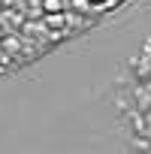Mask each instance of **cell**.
I'll return each instance as SVG.
<instances>
[{
  "instance_id": "6da1fadb",
  "label": "cell",
  "mask_w": 151,
  "mask_h": 154,
  "mask_svg": "<svg viewBox=\"0 0 151 154\" xmlns=\"http://www.w3.org/2000/svg\"><path fill=\"white\" fill-rule=\"evenodd\" d=\"M45 21H48L51 27H66L69 15H63V12H51V15H45Z\"/></svg>"
},
{
  "instance_id": "7a4b0ae2",
  "label": "cell",
  "mask_w": 151,
  "mask_h": 154,
  "mask_svg": "<svg viewBox=\"0 0 151 154\" xmlns=\"http://www.w3.org/2000/svg\"><path fill=\"white\" fill-rule=\"evenodd\" d=\"M42 9H45L48 15H51V12H60V9H63V0H45Z\"/></svg>"
},
{
  "instance_id": "3957f363",
  "label": "cell",
  "mask_w": 151,
  "mask_h": 154,
  "mask_svg": "<svg viewBox=\"0 0 151 154\" xmlns=\"http://www.w3.org/2000/svg\"><path fill=\"white\" fill-rule=\"evenodd\" d=\"M72 6L79 9V12H91V3H88V0H72Z\"/></svg>"
},
{
  "instance_id": "277c9868",
  "label": "cell",
  "mask_w": 151,
  "mask_h": 154,
  "mask_svg": "<svg viewBox=\"0 0 151 154\" xmlns=\"http://www.w3.org/2000/svg\"><path fill=\"white\" fill-rule=\"evenodd\" d=\"M88 3H106V0H88Z\"/></svg>"
},
{
  "instance_id": "5b68a950",
  "label": "cell",
  "mask_w": 151,
  "mask_h": 154,
  "mask_svg": "<svg viewBox=\"0 0 151 154\" xmlns=\"http://www.w3.org/2000/svg\"><path fill=\"white\" fill-rule=\"evenodd\" d=\"M0 60H6V57H3V54H0Z\"/></svg>"
}]
</instances>
